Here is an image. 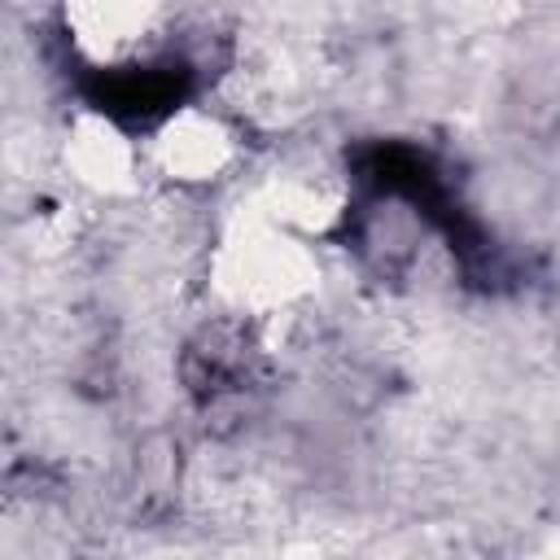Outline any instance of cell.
Masks as SVG:
<instances>
[{"label":"cell","mask_w":560,"mask_h":560,"mask_svg":"<svg viewBox=\"0 0 560 560\" xmlns=\"http://www.w3.org/2000/svg\"><path fill=\"white\" fill-rule=\"evenodd\" d=\"M188 88H192V66L175 57L109 66L83 79V96L122 127H153L188 96Z\"/></svg>","instance_id":"cell-1"}]
</instances>
